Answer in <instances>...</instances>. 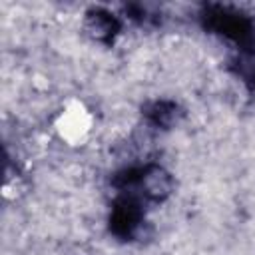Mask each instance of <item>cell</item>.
<instances>
[{
    "label": "cell",
    "mask_w": 255,
    "mask_h": 255,
    "mask_svg": "<svg viewBox=\"0 0 255 255\" xmlns=\"http://www.w3.org/2000/svg\"><path fill=\"white\" fill-rule=\"evenodd\" d=\"M141 189L147 197L161 199L171 191V177L159 167H149L141 175Z\"/></svg>",
    "instance_id": "obj_1"
},
{
    "label": "cell",
    "mask_w": 255,
    "mask_h": 255,
    "mask_svg": "<svg viewBox=\"0 0 255 255\" xmlns=\"http://www.w3.org/2000/svg\"><path fill=\"white\" fill-rule=\"evenodd\" d=\"M88 28L96 38H102V36H108L114 30V22L104 14H96V16L90 18V26Z\"/></svg>",
    "instance_id": "obj_2"
}]
</instances>
